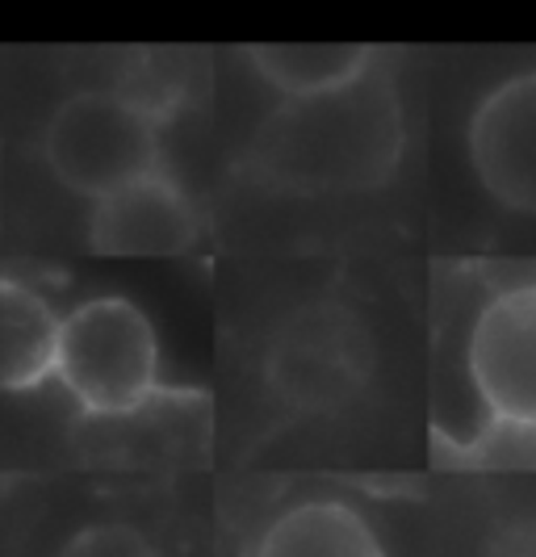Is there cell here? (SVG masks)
Listing matches in <instances>:
<instances>
[{
  "instance_id": "cell-1",
  "label": "cell",
  "mask_w": 536,
  "mask_h": 557,
  "mask_svg": "<svg viewBox=\"0 0 536 557\" xmlns=\"http://www.w3.org/2000/svg\"><path fill=\"white\" fill-rule=\"evenodd\" d=\"M402 106L390 81L365 72L319 97H285L252 139V168L289 194H361L395 176Z\"/></svg>"
},
{
  "instance_id": "cell-2",
  "label": "cell",
  "mask_w": 536,
  "mask_h": 557,
  "mask_svg": "<svg viewBox=\"0 0 536 557\" xmlns=\"http://www.w3.org/2000/svg\"><path fill=\"white\" fill-rule=\"evenodd\" d=\"M42 156L72 194L101 201L164 168L160 110L117 88L72 92L47 117Z\"/></svg>"
},
{
  "instance_id": "cell-3",
  "label": "cell",
  "mask_w": 536,
  "mask_h": 557,
  "mask_svg": "<svg viewBox=\"0 0 536 557\" xmlns=\"http://www.w3.org/2000/svg\"><path fill=\"white\" fill-rule=\"evenodd\" d=\"M55 382L88 416L122 419L160 394V339L126 298H88L63 314Z\"/></svg>"
},
{
  "instance_id": "cell-4",
  "label": "cell",
  "mask_w": 536,
  "mask_h": 557,
  "mask_svg": "<svg viewBox=\"0 0 536 557\" xmlns=\"http://www.w3.org/2000/svg\"><path fill=\"white\" fill-rule=\"evenodd\" d=\"M264 373L269 391L289 411H339L369 386L373 339L357 310L339 302H311L282 323Z\"/></svg>"
},
{
  "instance_id": "cell-5",
  "label": "cell",
  "mask_w": 536,
  "mask_h": 557,
  "mask_svg": "<svg viewBox=\"0 0 536 557\" xmlns=\"http://www.w3.org/2000/svg\"><path fill=\"white\" fill-rule=\"evenodd\" d=\"M465 143L482 189L511 214H536V67L482 92Z\"/></svg>"
},
{
  "instance_id": "cell-6",
  "label": "cell",
  "mask_w": 536,
  "mask_h": 557,
  "mask_svg": "<svg viewBox=\"0 0 536 557\" xmlns=\"http://www.w3.org/2000/svg\"><path fill=\"white\" fill-rule=\"evenodd\" d=\"M465 364L490 416L536 419V281L499 289L478 310Z\"/></svg>"
},
{
  "instance_id": "cell-7",
  "label": "cell",
  "mask_w": 536,
  "mask_h": 557,
  "mask_svg": "<svg viewBox=\"0 0 536 557\" xmlns=\"http://www.w3.org/2000/svg\"><path fill=\"white\" fill-rule=\"evenodd\" d=\"M198 235V206L164 168L101 197L88 219V244L101 256H180Z\"/></svg>"
},
{
  "instance_id": "cell-8",
  "label": "cell",
  "mask_w": 536,
  "mask_h": 557,
  "mask_svg": "<svg viewBox=\"0 0 536 557\" xmlns=\"http://www.w3.org/2000/svg\"><path fill=\"white\" fill-rule=\"evenodd\" d=\"M63 314L29 289L26 281L4 277L0 285V386L34 391L55 377Z\"/></svg>"
},
{
  "instance_id": "cell-9",
  "label": "cell",
  "mask_w": 536,
  "mask_h": 557,
  "mask_svg": "<svg viewBox=\"0 0 536 557\" xmlns=\"http://www.w3.org/2000/svg\"><path fill=\"white\" fill-rule=\"evenodd\" d=\"M255 557H386L361 511L336 499H311L277 516Z\"/></svg>"
},
{
  "instance_id": "cell-10",
  "label": "cell",
  "mask_w": 536,
  "mask_h": 557,
  "mask_svg": "<svg viewBox=\"0 0 536 557\" xmlns=\"http://www.w3.org/2000/svg\"><path fill=\"white\" fill-rule=\"evenodd\" d=\"M248 63L285 97H319L373 72V47H252Z\"/></svg>"
},
{
  "instance_id": "cell-11",
  "label": "cell",
  "mask_w": 536,
  "mask_h": 557,
  "mask_svg": "<svg viewBox=\"0 0 536 557\" xmlns=\"http://www.w3.org/2000/svg\"><path fill=\"white\" fill-rule=\"evenodd\" d=\"M436 461L478 474H536V419L486 416L470 441L436 436Z\"/></svg>"
},
{
  "instance_id": "cell-12",
  "label": "cell",
  "mask_w": 536,
  "mask_h": 557,
  "mask_svg": "<svg viewBox=\"0 0 536 557\" xmlns=\"http://www.w3.org/2000/svg\"><path fill=\"white\" fill-rule=\"evenodd\" d=\"M55 557H160V554L130 524H92V529L76 532Z\"/></svg>"
},
{
  "instance_id": "cell-13",
  "label": "cell",
  "mask_w": 536,
  "mask_h": 557,
  "mask_svg": "<svg viewBox=\"0 0 536 557\" xmlns=\"http://www.w3.org/2000/svg\"><path fill=\"white\" fill-rule=\"evenodd\" d=\"M482 557H536V516L508 520L486 536Z\"/></svg>"
}]
</instances>
